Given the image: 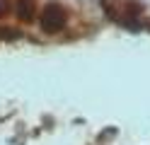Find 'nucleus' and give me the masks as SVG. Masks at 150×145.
Wrapping results in <instances>:
<instances>
[{
	"label": "nucleus",
	"mask_w": 150,
	"mask_h": 145,
	"mask_svg": "<svg viewBox=\"0 0 150 145\" xmlns=\"http://www.w3.org/2000/svg\"><path fill=\"white\" fill-rule=\"evenodd\" d=\"M7 10H10V0H0V17H3Z\"/></svg>",
	"instance_id": "7ed1b4c3"
},
{
	"label": "nucleus",
	"mask_w": 150,
	"mask_h": 145,
	"mask_svg": "<svg viewBox=\"0 0 150 145\" xmlns=\"http://www.w3.org/2000/svg\"><path fill=\"white\" fill-rule=\"evenodd\" d=\"M36 10V0H15V12L22 22H32Z\"/></svg>",
	"instance_id": "f03ea898"
},
{
	"label": "nucleus",
	"mask_w": 150,
	"mask_h": 145,
	"mask_svg": "<svg viewBox=\"0 0 150 145\" xmlns=\"http://www.w3.org/2000/svg\"><path fill=\"white\" fill-rule=\"evenodd\" d=\"M68 22V12H65V7L58 5V3H49L44 10H41V29L49 34H56L61 32Z\"/></svg>",
	"instance_id": "f257e3e1"
}]
</instances>
